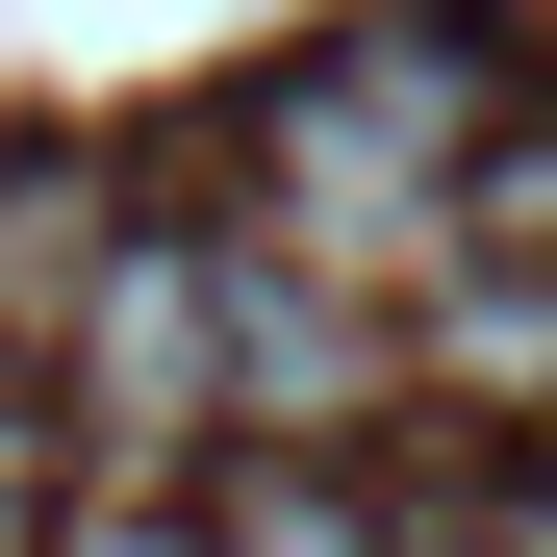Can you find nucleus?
I'll return each instance as SVG.
<instances>
[{"mask_svg":"<svg viewBox=\"0 0 557 557\" xmlns=\"http://www.w3.org/2000/svg\"><path fill=\"white\" fill-rule=\"evenodd\" d=\"M51 381L102 456H177V431H228V253L203 228H102V278L51 305Z\"/></svg>","mask_w":557,"mask_h":557,"instance_id":"nucleus-2","label":"nucleus"},{"mask_svg":"<svg viewBox=\"0 0 557 557\" xmlns=\"http://www.w3.org/2000/svg\"><path fill=\"white\" fill-rule=\"evenodd\" d=\"M203 557H406L381 507H355V482H305V456H278V482H228V532Z\"/></svg>","mask_w":557,"mask_h":557,"instance_id":"nucleus-4","label":"nucleus"},{"mask_svg":"<svg viewBox=\"0 0 557 557\" xmlns=\"http://www.w3.org/2000/svg\"><path fill=\"white\" fill-rule=\"evenodd\" d=\"M456 177H482V51L456 26H355V51H305L253 102V203L330 278H431L456 253Z\"/></svg>","mask_w":557,"mask_h":557,"instance_id":"nucleus-1","label":"nucleus"},{"mask_svg":"<svg viewBox=\"0 0 557 557\" xmlns=\"http://www.w3.org/2000/svg\"><path fill=\"white\" fill-rule=\"evenodd\" d=\"M355 381H381V278H330V253H228V431H330Z\"/></svg>","mask_w":557,"mask_h":557,"instance_id":"nucleus-3","label":"nucleus"},{"mask_svg":"<svg viewBox=\"0 0 557 557\" xmlns=\"http://www.w3.org/2000/svg\"><path fill=\"white\" fill-rule=\"evenodd\" d=\"M51 557H203V532H177V507H76Z\"/></svg>","mask_w":557,"mask_h":557,"instance_id":"nucleus-5","label":"nucleus"}]
</instances>
